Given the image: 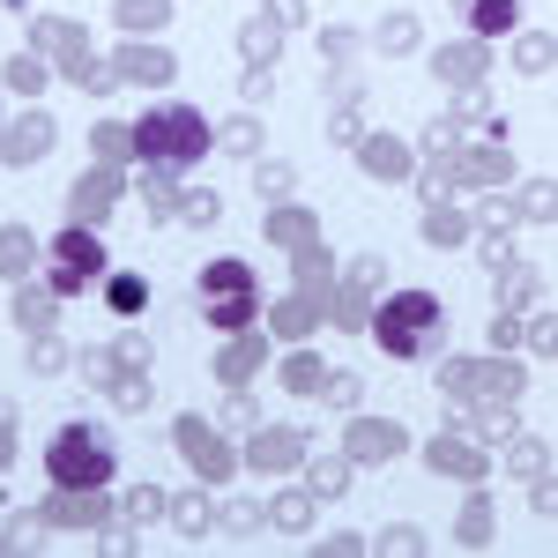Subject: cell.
I'll return each mask as SVG.
<instances>
[{
	"instance_id": "cell-3",
	"label": "cell",
	"mask_w": 558,
	"mask_h": 558,
	"mask_svg": "<svg viewBox=\"0 0 558 558\" xmlns=\"http://www.w3.org/2000/svg\"><path fill=\"white\" fill-rule=\"evenodd\" d=\"M45 476L60 492H97L120 476V454H112V432L105 425H60L52 447H45Z\"/></svg>"
},
{
	"instance_id": "cell-5",
	"label": "cell",
	"mask_w": 558,
	"mask_h": 558,
	"mask_svg": "<svg viewBox=\"0 0 558 558\" xmlns=\"http://www.w3.org/2000/svg\"><path fill=\"white\" fill-rule=\"evenodd\" d=\"M97 268H105V239H89V231H68V239L52 246V283H60V299H75Z\"/></svg>"
},
{
	"instance_id": "cell-6",
	"label": "cell",
	"mask_w": 558,
	"mask_h": 558,
	"mask_svg": "<svg viewBox=\"0 0 558 558\" xmlns=\"http://www.w3.org/2000/svg\"><path fill=\"white\" fill-rule=\"evenodd\" d=\"M462 15H470L476 38H499V31H514V23H521V0H462Z\"/></svg>"
},
{
	"instance_id": "cell-2",
	"label": "cell",
	"mask_w": 558,
	"mask_h": 558,
	"mask_svg": "<svg viewBox=\"0 0 558 558\" xmlns=\"http://www.w3.org/2000/svg\"><path fill=\"white\" fill-rule=\"evenodd\" d=\"M373 343L387 350V357H439V343H447V305L432 299V291H395V299L373 305Z\"/></svg>"
},
{
	"instance_id": "cell-1",
	"label": "cell",
	"mask_w": 558,
	"mask_h": 558,
	"mask_svg": "<svg viewBox=\"0 0 558 558\" xmlns=\"http://www.w3.org/2000/svg\"><path fill=\"white\" fill-rule=\"evenodd\" d=\"M209 120L194 112V105H149L142 120H134V157L149 165V172H194L202 157H209Z\"/></svg>"
},
{
	"instance_id": "cell-8",
	"label": "cell",
	"mask_w": 558,
	"mask_h": 558,
	"mask_svg": "<svg viewBox=\"0 0 558 558\" xmlns=\"http://www.w3.org/2000/svg\"><path fill=\"white\" fill-rule=\"evenodd\" d=\"M254 357H260L254 343H231L223 357H216V373H223V380H246V373H254Z\"/></svg>"
},
{
	"instance_id": "cell-4",
	"label": "cell",
	"mask_w": 558,
	"mask_h": 558,
	"mask_svg": "<svg viewBox=\"0 0 558 558\" xmlns=\"http://www.w3.org/2000/svg\"><path fill=\"white\" fill-rule=\"evenodd\" d=\"M194 291H202V320L223 328V336H239V328L260 313V276L246 268V260H209Z\"/></svg>"
},
{
	"instance_id": "cell-7",
	"label": "cell",
	"mask_w": 558,
	"mask_h": 558,
	"mask_svg": "<svg viewBox=\"0 0 558 558\" xmlns=\"http://www.w3.org/2000/svg\"><path fill=\"white\" fill-rule=\"evenodd\" d=\"M105 305H112V313H142V305H149V283H142V276H112V283H105Z\"/></svg>"
}]
</instances>
